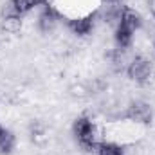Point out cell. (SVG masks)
Wrapping results in <instances>:
<instances>
[{
  "instance_id": "cell-3",
  "label": "cell",
  "mask_w": 155,
  "mask_h": 155,
  "mask_svg": "<svg viewBox=\"0 0 155 155\" xmlns=\"http://www.w3.org/2000/svg\"><path fill=\"white\" fill-rule=\"evenodd\" d=\"M124 117L128 121L137 123V124H150L152 119H153V112H152V107L148 103H144V101H134L126 108Z\"/></svg>"
},
{
  "instance_id": "cell-1",
  "label": "cell",
  "mask_w": 155,
  "mask_h": 155,
  "mask_svg": "<svg viewBox=\"0 0 155 155\" xmlns=\"http://www.w3.org/2000/svg\"><path fill=\"white\" fill-rule=\"evenodd\" d=\"M74 135H76L79 146L85 150V152H97V146H99V141H97V135H96V126L94 123L88 119V117L81 116L74 121Z\"/></svg>"
},
{
  "instance_id": "cell-7",
  "label": "cell",
  "mask_w": 155,
  "mask_h": 155,
  "mask_svg": "<svg viewBox=\"0 0 155 155\" xmlns=\"http://www.w3.org/2000/svg\"><path fill=\"white\" fill-rule=\"evenodd\" d=\"M119 25H123V27L130 29L132 33H135V31L141 29V25H143V16H141L137 11L126 7L124 13H123V18H121V24H119Z\"/></svg>"
},
{
  "instance_id": "cell-2",
  "label": "cell",
  "mask_w": 155,
  "mask_h": 155,
  "mask_svg": "<svg viewBox=\"0 0 155 155\" xmlns=\"http://www.w3.org/2000/svg\"><path fill=\"white\" fill-rule=\"evenodd\" d=\"M126 74L130 79H134L135 83H146L148 78L152 76V61L144 56H135L128 67H126Z\"/></svg>"
},
{
  "instance_id": "cell-11",
  "label": "cell",
  "mask_w": 155,
  "mask_h": 155,
  "mask_svg": "<svg viewBox=\"0 0 155 155\" xmlns=\"http://www.w3.org/2000/svg\"><path fill=\"white\" fill-rule=\"evenodd\" d=\"M22 25V18L20 16H4V29L7 31H16Z\"/></svg>"
},
{
  "instance_id": "cell-9",
  "label": "cell",
  "mask_w": 155,
  "mask_h": 155,
  "mask_svg": "<svg viewBox=\"0 0 155 155\" xmlns=\"http://www.w3.org/2000/svg\"><path fill=\"white\" fill-rule=\"evenodd\" d=\"M132 40H134V33L123 25H117L116 27V43L119 49H128L132 45Z\"/></svg>"
},
{
  "instance_id": "cell-8",
  "label": "cell",
  "mask_w": 155,
  "mask_h": 155,
  "mask_svg": "<svg viewBox=\"0 0 155 155\" xmlns=\"http://www.w3.org/2000/svg\"><path fill=\"white\" fill-rule=\"evenodd\" d=\"M16 146V137L11 130H5L0 134V153L2 155H9Z\"/></svg>"
},
{
  "instance_id": "cell-15",
  "label": "cell",
  "mask_w": 155,
  "mask_h": 155,
  "mask_svg": "<svg viewBox=\"0 0 155 155\" xmlns=\"http://www.w3.org/2000/svg\"><path fill=\"white\" fill-rule=\"evenodd\" d=\"M153 49H155V45H153Z\"/></svg>"
},
{
  "instance_id": "cell-13",
  "label": "cell",
  "mask_w": 155,
  "mask_h": 155,
  "mask_svg": "<svg viewBox=\"0 0 155 155\" xmlns=\"http://www.w3.org/2000/svg\"><path fill=\"white\" fill-rule=\"evenodd\" d=\"M35 2H36V5H41V4H47L49 0H35Z\"/></svg>"
},
{
  "instance_id": "cell-14",
  "label": "cell",
  "mask_w": 155,
  "mask_h": 155,
  "mask_svg": "<svg viewBox=\"0 0 155 155\" xmlns=\"http://www.w3.org/2000/svg\"><path fill=\"white\" fill-rule=\"evenodd\" d=\"M2 132H4V126H2V124H0V134H2Z\"/></svg>"
},
{
  "instance_id": "cell-6",
  "label": "cell",
  "mask_w": 155,
  "mask_h": 155,
  "mask_svg": "<svg viewBox=\"0 0 155 155\" xmlns=\"http://www.w3.org/2000/svg\"><path fill=\"white\" fill-rule=\"evenodd\" d=\"M58 24V15L51 5H45L43 11L38 15V29L41 33H51Z\"/></svg>"
},
{
  "instance_id": "cell-12",
  "label": "cell",
  "mask_w": 155,
  "mask_h": 155,
  "mask_svg": "<svg viewBox=\"0 0 155 155\" xmlns=\"http://www.w3.org/2000/svg\"><path fill=\"white\" fill-rule=\"evenodd\" d=\"M105 2L110 4V5H112V4H121V0H105Z\"/></svg>"
},
{
  "instance_id": "cell-10",
  "label": "cell",
  "mask_w": 155,
  "mask_h": 155,
  "mask_svg": "<svg viewBox=\"0 0 155 155\" xmlns=\"http://www.w3.org/2000/svg\"><path fill=\"white\" fill-rule=\"evenodd\" d=\"M97 155H124V150L116 144V143H99L97 146Z\"/></svg>"
},
{
  "instance_id": "cell-5",
  "label": "cell",
  "mask_w": 155,
  "mask_h": 155,
  "mask_svg": "<svg viewBox=\"0 0 155 155\" xmlns=\"http://www.w3.org/2000/svg\"><path fill=\"white\" fill-rule=\"evenodd\" d=\"M94 18H96L94 13L85 15V16H76V18H72L69 22V27L72 29V33L78 35V36H87L94 29Z\"/></svg>"
},
{
  "instance_id": "cell-4",
  "label": "cell",
  "mask_w": 155,
  "mask_h": 155,
  "mask_svg": "<svg viewBox=\"0 0 155 155\" xmlns=\"http://www.w3.org/2000/svg\"><path fill=\"white\" fill-rule=\"evenodd\" d=\"M36 7L35 0H9L4 7V16H24Z\"/></svg>"
}]
</instances>
